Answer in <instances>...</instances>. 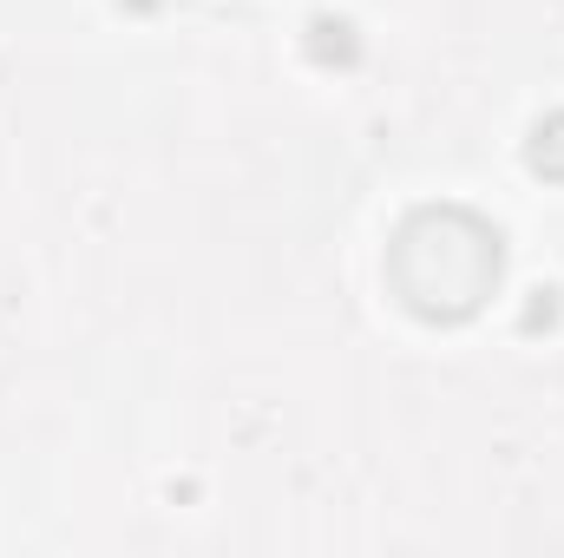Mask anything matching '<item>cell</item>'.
<instances>
[{"label": "cell", "instance_id": "1", "mask_svg": "<svg viewBox=\"0 0 564 558\" xmlns=\"http://www.w3.org/2000/svg\"><path fill=\"white\" fill-rule=\"evenodd\" d=\"M499 264H506L499 230L459 204L414 211L388 250V277L401 289V302L426 322H466L499 289Z\"/></svg>", "mask_w": 564, "mask_h": 558}]
</instances>
